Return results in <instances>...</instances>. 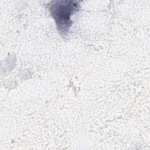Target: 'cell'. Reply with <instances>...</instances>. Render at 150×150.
<instances>
[{
  "mask_svg": "<svg viewBox=\"0 0 150 150\" xmlns=\"http://www.w3.org/2000/svg\"><path fill=\"white\" fill-rule=\"evenodd\" d=\"M79 5L75 1H55L49 5L50 13L57 29L62 35H66L71 27V16L79 11Z\"/></svg>",
  "mask_w": 150,
  "mask_h": 150,
  "instance_id": "cell-1",
  "label": "cell"
}]
</instances>
